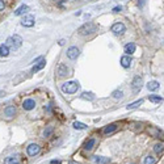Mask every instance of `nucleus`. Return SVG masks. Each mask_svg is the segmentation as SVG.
Returning a JSON list of instances; mask_svg holds the SVG:
<instances>
[{"instance_id": "nucleus-1", "label": "nucleus", "mask_w": 164, "mask_h": 164, "mask_svg": "<svg viewBox=\"0 0 164 164\" xmlns=\"http://www.w3.org/2000/svg\"><path fill=\"white\" fill-rule=\"evenodd\" d=\"M93 31H96V27H94V24H92V22H85L83 27H80L78 29V33L80 36H88V34L93 33Z\"/></svg>"}, {"instance_id": "nucleus-2", "label": "nucleus", "mask_w": 164, "mask_h": 164, "mask_svg": "<svg viewBox=\"0 0 164 164\" xmlns=\"http://www.w3.org/2000/svg\"><path fill=\"white\" fill-rule=\"evenodd\" d=\"M79 83H76V81H67V83H65L62 85V91L65 93H75L78 89H79Z\"/></svg>"}, {"instance_id": "nucleus-3", "label": "nucleus", "mask_w": 164, "mask_h": 164, "mask_svg": "<svg viewBox=\"0 0 164 164\" xmlns=\"http://www.w3.org/2000/svg\"><path fill=\"white\" fill-rule=\"evenodd\" d=\"M46 66V60H45V58L43 56H40L38 59H36L34 60V66H33V68H31V72H37V71H40V70H42L43 67Z\"/></svg>"}, {"instance_id": "nucleus-4", "label": "nucleus", "mask_w": 164, "mask_h": 164, "mask_svg": "<svg viewBox=\"0 0 164 164\" xmlns=\"http://www.w3.org/2000/svg\"><path fill=\"white\" fill-rule=\"evenodd\" d=\"M110 30H112L114 34L119 36V34H123V33H125L126 28H125V25H123L122 22H116V24H113V25H112Z\"/></svg>"}, {"instance_id": "nucleus-5", "label": "nucleus", "mask_w": 164, "mask_h": 164, "mask_svg": "<svg viewBox=\"0 0 164 164\" xmlns=\"http://www.w3.org/2000/svg\"><path fill=\"white\" fill-rule=\"evenodd\" d=\"M142 78L141 76H135L133 79V83H131V89H133L134 93H138L141 91V88H142Z\"/></svg>"}, {"instance_id": "nucleus-6", "label": "nucleus", "mask_w": 164, "mask_h": 164, "mask_svg": "<svg viewBox=\"0 0 164 164\" xmlns=\"http://www.w3.org/2000/svg\"><path fill=\"white\" fill-rule=\"evenodd\" d=\"M40 151H41V147L38 146V144H36V143H31V144H29V146L27 147V152H28L29 156H36Z\"/></svg>"}, {"instance_id": "nucleus-7", "label": "nucleus", "mask_w": 164, "mask_h": 164, "mask_svg": "<svg viewBox=\"0 0 164 164\" xmlns=\"http://www.w3.org/2000/svg\"><path fill=\"white\" fill-rule=\"evenodd\" d=\"M21 25L25 27V28H31L34 25V16H31V15L25 16L21 20Z\"/></svg>"}, {"instance_id": "nucleus-8", "label": "nucleus", "mask_w": 164, "mask_h": 164, "mask_svg": "<svg viewBox=\"0 0 164 164\" xmlns=\"http://www.w3.org/2000/svg\"><path fill=\"white\" fill-rule=\"evenodd\" d=\"M56 72H58V75L60 78L63 76H67L68 72H70V68H68L66 65H63V63H59L58 65V68H56Z\"/></svg>"}, {"instance_id": "nucleus-9", "label": "nucleus", "mask_w": 164, "mask_h": 164, "mask_svg": "<svg viewBox=\"0 0 164 164\" xmlns=\"http://www.w3.org/2000/svg\"><path fill=\"white\" fill-rule=\"evenodd\" d=\"M79 54H80V50H79L78 47H75V46H71L70 49L67 50V56H68L70 59H72V60L76 59L78 56H79Z\"/></svg>"}, {"instance_id": "nucleus-10", "label": "nucleus", "mask_w": 164, "mask_h": 164, "mask_svg": "<svg viewBox=\"0 0 164 164\" xmlns=\"http://www.w3.org/2000/svg\"><path fill=\"white\" fill-rule=\"evenodd\" d=\"M11 38H12V42H11V46L12 47H13V49H18V47H20L21 45H22V38H21V37L20 36H13V37H11Z\"/></svg>"}, {"instance_id": "nucleus-11", "label": "nucleus", "mask_w": 164, "mask_h": 164, "mask_svg": "<svg viewBox=\"0 0 164 164\" xmlns=\"http://www.w3.org/2000/svg\"><path fill=\"white\" fill-rule=\"evenodd\" d=\"M22 108L25 110H31V109H34L36 108V101L33 99H28V100H25L24 104H22Z\"/></svg>"}, {"instance_id": "nucleus-12", "label": "nucleus", "mask_w": 164, "mask_h": 164, "mask_svg": "<svg viewBox=\"0 0 164 164\" xmlns=\"http://www.w3.org/2000/svg\"><path fill=\"white\" fill-rule=\"evenodd\" d=\"M93 163L94 164H109L110 159H108V157H103V156H93Z\"/></svg>"}, {"instance_id": "nucleus-13", "label": "nucleus", "mask_w": 164, "mask_h": 164, "mask_svg": "<svg viewBox=\"0 0 164 164\" xmlns=\"http://www.w3.org/2000/svg\"><path fill=\"white\" fill-rule=\"evenodd\" d=\"M4 164H20V157H18L17 155L8 156V157H5Z\"/></svg>"}, {"instance_id": "nucleus-14", "label": "nucleus", "mask_w": 164, "mask_h": 164, "mask_svg": "<svg viewBox=\"0 0 164 164\" xmlns=\"http://www.w3.org/2000/svg\"><path fill=\"white\" fill-rule=\"evenodd\" d=\"M130 65H131V58H130L129 55H123L122 58H121V66L123 68H129Z\"/></svg>"}, {"instance_id": "nucleus-15", "label": "nucleus", "mask_w": 164, "mask_h": 164, "mask_svg": "<svg viewBox=\"0 0 164 164\" xmlns=\"http://www.w3.org/2000/svg\"><path fill=\"white\" fill-rule=\"evenodd\" d=\"M28 11H29V7H28V5L22 4L21 7H18V8L15 11V16H21V15H25Z\"/></svg>"}, {"instance_id": "nucleus-16", "label": "nucleus", "mask_w": 164, "mask_h": 164, "mask_svg": "<svg viewBox=\"0 0 164 164\" xmlns=\"http://www.w3.org/2000/svg\"><path fill=\"white\" fill-rule=\"evenodd\" d=\"M135 49H137L135 43H128V45L125 46V53H126V55L134 54V53H135Z\"/></svg>"}, {"instance_id": "nucleus-17", "label": "nucleus", "mask_w": 164, "mask_h": 164, "mask_svg": "<svg viewBox=\"0 0 164 164\" xmlns=\"http://www.w3.org/2000/svg\"><path fill=\"white\" fill-rule=\"evenodd\" d=\"M116 130H117V125L112 123V125L105 126V128H104V130H103V133H104V134H112V133H114Z\"/></svg>"}, {"instance_id": "nucleus-18", "label": "nucleus", "mask_w": 164, "mask_h": 164, "mask_svg": "<svg viewBox=\"0 0 164 164\" xmlns=\"http://www.w3.org/2000/svg\"><path fill=\"white\" fill-rule=\"evenodd\" d=\"M4 114L7 116V117H13L15 114H16V108L15 106H7V108L4 109Z\"/></svg>"}, {"instance_id": "nucleus-19", "label": "nucleus", "mask_w": 164, "mask_h": 164, "mask_svg": "<svg viewBox=\"0 0 164 164\" xmlns=\"http://www.w3.org/2000/svg\"><path fill=\"white\" fill-rule=\"evenodd\" d=\"M147 89L154 92V91H157L159 89V83L157 81H150V83L147 84Z\"/></svg>"}, {"instance_id": "nucleus-20", "label": "nucleus", "mask_w": 164, "mask_h": 164, "mask_svg": "<svg viewBox=\"0 0 164 164\" xmlns=\"http://www.w3.org/2000/svg\"><path fill=\"white\" fill-rule=\"evenodd\" d=\"M80 97L84 99V100H89V101H92V100L94 99V94H93L92 92H83Z\"/></svg>"}, {"instance_id": "nucleus-21", "label": "nucleus", "mask_w": 164, "mask_h": 164, "mask_svg": "<svg viewBox=\"0 0 164 164\" xmlns=\"http://www.w3.org/2000/svg\"><path fill=\"white\" fill-rule=\"evenodd\" d=\"M96 144V141L94 139H89L85 144H84V150H87V151H91L92 148H93V146Z\"/></svg>"}, {"instance_id": "nucleus-22", "label": "nucleus", "mask_w": 164, "mask_h": 164, "mask_svg": "<svg viewBox=\"0 0 164 164\" xmlns=\"http://www.w3.org/2000/svg\"><path fill=\"white\" fill-rule=\"evenodd\" d=\"M9 54V49L7 45H2L0 46V55L2 56H7Z\"/></svg>"}, {"instance_id": "nucleus-23", "label": "nucleus", "mask_w": 164, "mask_h": 164, "mask_svg": "<svg viewBox=\"0 0 164 164\" xmlns=\"http://www.w3.org/2000/svg\"><path fill=\"white\" fill-rule=\"evenodd\" d=\"M143 104V100H138V101H135V103H133V104H130V105H128L126 108H128L129 110L130 109H135V108H138L139 105H142Z\"/></svg>"}, {"instance_id": "nucleus-24", "label": "nucleus", "mask_w": 164, "mask_h": 164, "mask_svg": "<svg viewBox=\"0 0 164 164\" xmlns=\"http://www.w3.org/2000/svg\"><path fill=\"white\" fill-rule=\"evenodd\" d=\"M156 163V159L154 156H146L143 160V164H155Z\"/></svg>"}, {"instance_id": "nucleus-25", "label": "nucleus", "mask_w": 164, "mask_h": 164, "mask_svg": "<svg viewBox=\"0 0 164 164\" xmlns=\"http://www.w3.org/2000/svg\"><path fill=\"white\" fill-rule=\"evenodd\" d=\"M74 128L76 129V130H84V129H87V125H84V123H81V122H74Z\"/></svg>"}, {"instance_id": "nucleus-26", "label": "nucleus", "mask_w": 164, "mask_h": 164, "mask_svg": "<svg viewBox=\"0 0 164 164\" xmlns=\"http://www.w3.org/2000/svg\"><path fill=\"white\" fill-rule=\"evenodd\" d=\"M53 126H49V128L47 129H45V131H43V137H45V138H47V137H50V135H51V133H53Z\"/></svg>"}, {"instance_id": "nucleus-27", "label": "nucleus", "mask_w": 164, "mask_h": 164, "mask_svg": "<svg viewBox=\"0 0 164 164\" xmlns=\"http://www.w3.org/2000/svg\"><path fill=\"white\" fill-rule=\"evenodd\" d=\"M154 151L156 154H162L163 152V143L160 144V143H157V144H155V147H154Z\"/></svg>"}, {"instance_id": "nucleus-28", "label": "nucleus", "mask_w": 164, "mask_h": 164, "mask_svg": "<svg viewBox=\"0 0 164 164\" xmlns=\"http://www.w3.org/2000/svg\"><path fill=\"white\" fill-rule=\"evenodd\" d=\"M150 101H152V103H163V97H160V96H150Z\"/></svg>"}, {"instance_id": "nucleus-29", "label": "nucleus", "mask_w": 164, "mask_h": 164, "mask_svg": "<svg viewBox=\"0 0 164 164\" xmlns=\"http://www.w3.org/2000/svg\"><path fill=\"white\" fill-rule=\"evenodd\" d=\"M122 91H114V92H113V97H114V99H121L122 97Z\"/></svg>"}, {"instance_id": "nucleus-30", "label": "nucleus", "mask_w": 164, "mask_h": 164, "mask_svg": "<svg viewBox=\"0 0 164 164\" xmlns=\"http://www.w3.org/2000/svg\"><path fill=\"white\" fill-rule=\"evenodd\" d=\"M121 11H122L121 5H119V7H114V8H113V12H114V13H117V12H121Z\"/></svg>"}, {"instance_id": "nucleus-31", "label": "nucleus", "mask_w": 164, "mask_h": 164, "mask_svg": "<svg viewBox=\"0 0 164 164\" xmlns=\"http://www.w3.org/2000/svg\"><path fill=\"white\" fill-rule=\"evenodd\" d=\"M4 7H5L4 2H3V0H0V11H3V9H4Z\"/></svg>"}, {"instance_id": "nucleus-32", "label": "nucleus", "mask_w": 164, "mask_h": 164, "mask_svg": "<svg viewBox=\"0 0 164 164\" xmlns=\"http://www.w3.org/2000/svg\"><path fill=\"white\" fill-rule=\"evenodd\" d=\"M3 96H5V92L4 91H0V97H3Z\"/></svg>"}, {"instance_id": "nucleus-33", "label": "nucleus", "mask_w": 164, "mask_h": 164, "mask_svg": "<svg viewBox=\"0 0 164 164\" xmlns=\"http://www.w3.org/2000/svg\"><path fill=\"white\" fill-rule=\"evenodd\" d=\"M143 3H144L143 0H139V3H138V5H139V7H142V5H143Z\"/></svg>"}, {"instance_id": "nucleus-34", "label": "nucleus", "mask_w": 164, "mask_h": 164, "mask_svg": "<svg viewBox=\"0 0 164 164\" xmlns=\"http://www.w3.org/2000/svg\"><path fill=\"white\" fill-rule=\"evenodd\" d=\"M70 164H75V163H70Z\"/></svg>"}, {"instance_id": "nucleus-35", "label": "nucleus", "mask_w": 164, "mask_h": 164, "mask_svg": "<svg viewBox=\"0 0 164 164\" xmlns=\"http://www.w3.org/2000/svg\"><path fill=\"white\" fill-rule=\"evenodd\" d=\"M66 2H67V0H66Z\"/></svg>"}]
</instances>
